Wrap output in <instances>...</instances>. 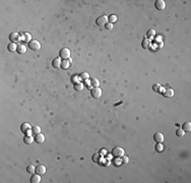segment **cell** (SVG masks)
Instances as JSON below:
<instances>
[{
    "mask_svg": "<svg viewBox=\"0 0 191 183\" xmlns=\"http://www.w3.org/2000/svg\"><path fill=\"white\" fill-rule=\"evenodd\" d=\"M161 89H162V87H161L160 84H154L153 86V90L155 93H161Z\"/></svg>",
    "mask_w": 191,
    "mask_h": 183,
    "instance_id": "obj_28",
    "label": "cell"
},
{
    "mask_svg": "<svg viewBox=\"0 0 191 183\" xmlns=\"http://www.w3.org/2000/svg\"><path fill=\"white\" fill-rule=\"evenodd\" d=\"M41 175L39 174H33L31 177V182L32 183H40L41 182Z\"/></svg>",
    "mask_w": 191,
    "mask_h": 183,
    "instance_id": "obj_17",
    "label": "cell"
},
{
    "mask_svg": "<svg viewBox=\"0 0 191 183\" xmlns=\"http://www.w3.org/2000/svg\"><path fill=\"white\" fill-rule=\"evenodd\" d=\"M46 171H47V169H46V167L44 165H38L36 167V173L39 174V175H44L46 173Z\"/></svg>",
    "mask_w": 191,
    "mask_h": 183,
    "instance_id": "obj_11",
    "label": "cell"
},
{
    "mask_svg": "<svg viewBox=\"0 0 191 183\" xmlns=\"http://www.w3.org/2000/svg\"><path fill=\"white\" fill-rule=\"evenodd\" d=\"M108 21H109L110 24H113L115 21H117V16L114 15V14H111V15L108 17Z\"/></svg>",
    "mask_w": 191,
    "mask_h": 183,
    "instance_id": "obj_29",
    "label": "cell"
},
{
    "mask_svg": "<svg viewBox=\"0 0 191 183\" xmlns=\"http://www.w3.org/2000/svg\"><path fill=\"white\" fill-rule=\"evenodd\" d=\"M154 6L158 10H164L166 8V2L164 0H156L154 2Z\"/></svg>",
    "mask_w": 191,
    "mask_h": 183,
    "instance_id": "obj_8",
    "label": "cell"
},
{
    "mask_svg": "<svg viewBox=\"0 0 191 183\" xmlns=\"http://www.w3.org/2000/svg\"><path fill=\"white\" fill-rule=\"evenodd\" d=\"M102 159V157L99 155V154H95L93 156V161L94 162H97V163H100V160Z\"/></svg>",
    "mask_w": 191,
    "mask_h": 183,
    "instance_id": "obj_30",
    "label": "cell"
},
{
    "mask_svg": "<svg viewBox=\"0 0 191 183\" xmlns=\"http://www.w3.org/2000/svg\"><path fill=\"white\" fill-rule=\"evenodd\" d=\"M185 134V131L182 129V128H179V129H177V131H176V135L177 136H180V137H182L183 135Z\"/></svg>",
    "mask_w": 191,
    "mask_h": 183,
    "instance_id": "obj_31",
    "label": "cell"
},
{
    "mask_svg": "<svg viewBox=\"0 0 191 183\" xmlns=\"http://www.w3.org/2000/svg\"><path fill=\"white\" fill-rule=\"evenodd\" d=\"M61 58L59 57V58H55L53 61H52V66L54 67V68H59L60 66H61Z\"/></svg>",
    "mask_w": 191,
    "mask_h": 183,
    "instance_id": "obj_15",
    "label": "cell"
},
{
    "mask_svg": "<svg viewBox=\"0 0 191 183\" xmlns=\"http://www.w3.org/2000/svg\"><path fill=\"white\" fill-rule=\"evenodd\" d=\"M73 88H74V90H75L76 92H81L82 90H83V84H82L81 82L75 83L74 86H73Z\"/></svg>",
    "mask_w": 191,
    "mask_h": 183,
    "instance_id": "obj_21",
    "label": "cell"
},
{
    "mask_svg": "<svg viewBox=\"0 0 191 183\" xmlns=\"http://www.w3.org/2000/svg\"><path fill=\"white\" fill-rule=\"evenodd\" d=\"M16 52H17L18 54H25V53L27 52V47H26V45H24V44H18V45H17V50H16Z\"/></svg>",
    "mask_w": 191,
    "mask_h": 183,
    "instance_id": "obj_16",
    "label": "cell"
},
{
    "mask_svg": "<svg viewBox=\"0 0 191 183\" xmlns=\"http://www.w3.org/2000/svg\"><path fill=\"white\" fill-rule=\"evenodd\" d=\"M99 81L97 79V78H92L91 79V86L93 87V88H97V87H99Z\"/></svg>",
    "mask_w": 191,
    "mask_h": 183,
    "instance_id": "obj_27",
    "label": "cell"
},
{
    "mask_svg": "<svg viewBox=\"0 0 191 183\" xmlns=\"http://www.w3.org/2000/svg\"><path fill=\"white\" fill-rule=\"evenodd\" d=\"M91 95H92L93 98H95V99H99V98L102 96V90H101L99 87H97V88H93L92 91H91Z\"/></svg>",
    "mask_w": 191,
    "mask_h": 183,
    "instance_id": "obj_7",
    "label": "cell"
},
{
    "mask_svg": "<svg viewBox=\"0 0 191 183\" xmlns=\"http://www.w3.org/2000/svg\"><path fill=\"white\" fill-rule=\"evenodd\" d=\"M27 172L30 174H34V173H36V168L33 165H30L27 167Z\"/></svg>",
    "mask_w": 191,
    "mask_h": 183,
    "instance_id": "obj_26",
    "label": "cell"
},
{
    "mask_svg": "<svg viewBox=\"0 0 191 183\" xmlns=\"http://www.w3.org/2000/svg\"><path fill=\"white\" fill-rule=\"evenodd\" d=\"M122 163H123V164H127V163H128V157L123 156V157H122Z\"/></svg>",
    "mask_w": 191,
    "mask_h": 183,
    "instance_id": "obj_34",
    "label": "cell"
},
{
    "mask_svg": "<svg viewBox=\"0 0 191 183\" xmlns=\"http://www.w3.org/2000/svg\"><path fill=\"white\" fill-rule=\"evenodd\" d=\"M20 130H21V132L25 133L26 135H31V133H33V132H32L31 125H30L29 123H27V122L21 124V126H20Z\"/></svg>",
    "mask_w": 191,
    "mask_h": 183,
    "instance_id": "obj_3",
    "label": "cell"
},
{
    "mask_svg": "<svg viewBox=\"0 0 191 183\" xmlns=\"http://www.w3.org/2000/svg\"><path fill=\"white\" fill-rule=\"evenodd\" d=\"M32 132L35 133V134L40 133V132H41V128H40L39 126H37V125H36V126H33V127H32Z\"/></svg>",
    "mask_w": 191,
    "mask_h": 183,
    "instance_id": "obj_32",
    "label": "cell"
},
{
    "mask_svg": "<svg viewBox=\"0 0 191 183\" xmlns=\"http://www.w3.org/2000/svg\"><path fill=\"white\" fill-rule=\"evenodd\" d=\"M28 46H29V48H30L31 50H33V51H39V50L41 49V44L39 43L37 40H32V41L28 44Z\"/></svg>",
    "mask_w": 191,
    "mask_h": 183,
    "instance_id": "obj_5",
    "label": "cell"
},
{
    "mask_svg": "<svg viewBox=\"0 0 191 183\" xmlns=\"http://www.w3.org/2000/svg\"><path fill=\"white\" fill-rule=\"evenodd\" d=\"M7 50H8L9 52H16V50H17V45H16L15 43H10V44H8V46H7Z\"/></svg>",
    "mask_w": 191,
    "mask_h": 183,
    "instance_id": "obj_20",
    "label": "cell"
},
{
    "mask_svg": "<svg viewBox=\"0 0 191 183\" xmlns=\"http://www.w3.org/2000/svg\"><path fill=\"white\" fill-rule=\"evenodd\" d=\"M71 62H72V60H71L70 58H69V59H66V60H62L60 68H62V69H68L69 66H70V64H71Z\"/></svg>",
    "mask_w": 191,
    "mask_h": 183,
    "instance_id": "obj_10",
    "label": "cell"
},
{
    "mask_svg": "<svg viewBox=\"0 0 191 183\" xmlns=\"http://www.w3.org/2000/svg\"><path fill=\"white\" fill-rule=\"evenodd\" d=\"M153 140L155 142H163L164 141V135L161 132H155L153 134Z\"/></svg>",
    "mask_w": 191,
    "mask_h": 183,
    "instance_id": "obj_12",
    "label": "cell"
},
{
    "mask_svg": "<svg viewBox=\"0 0 191 183\" xmlns=\"http://www.w3.org/2000/svg\"><path fill=\"white\" fill-rule=\"evenodd\" d=\"M182 129L185 131V132H190L191 131V123L190 122H185L182 126Z\"/></svg>",
    "mask_w": 191,
    "mask_h": 183,
    "instance_id": "obj_23",
    "label": "cell"
},
{
    "mask_svg": "<svg viewBox=\"0 0 191 183\" xmlns=\"http://www.w3.org/2000/svg\"><path fill=\"white\" fill-rule=\"evenodd\" d=\"M70 55H71V52L68 48H62L60 51H59V57L63 60H66V59H69L70 58Z\"/></svg>",
    "mask_w": 191,
    "mask_h": 183,
    "instance_id": "obj_1",
    "label": "cell"
},
{
    "mask_svg": "<svg viewBox=\"0 0 191 183\" xmlns=\"http://www.w3.org/2000/svg\"><path fill=\"white\" fill-rule=\"evenodd\" d=\"M154 148H155V151H156L158 153H162V152L164 151V145L162 144V142H156Z\"/></svg>",
    "mask_w": 191,
    "mask_h": 183,
    "instance_id": "obj_24",
    "label": "cell"
},
{
    "mask_svg": "<svg viewBox=\"0 0 191 183\" xmlns=\"http://www.w3.org/2000/svg\"><path fill=\"white\" fill-rule=\"evenodd\" d=\"M20 38H21V41L24 43H28L29 44L32 41V35L30 33H23L20 35Z\"/></svg>",
    "mask_w": 191,
    "mask_h": 183,
    "instance_id": "obj_9",
    "label": "cell"
},
{
    "mask_svg": "<svg viewBox=\"0 0 191 183\" xmlns=\"http://www.w3.org/2000/svg\"><path fill=\"white\" fill-rule=\"evenodd\" d=\"M163 93V96L165 97V98H172L173 96H174V91L171 89V88H169V89H166L164 92H162Z\"/></svg>",
    "mask_w": 191,
    "mask_h": 183,
    "instance_id": "obj_13",
    "label": "cell"
},
{
    "mask_svg": "<svg viewBox=\"0 0 191 183\" xmlns=\"http://www.w3.org/2000/svg\"><path fill=\"white\" fill-rule=\"evenodd\" d=\"M105 28L107 29V30H112L113 29V24H110V22H108L106 26H105Z\"/></svg>",
    "mask_w": 191,
    "mask_h": 183,
    "instance_id": "obj_33",
    "label": "cell"
},
{
    "mask_svg": "<svg viewBox=\"0 0 191 183\" xmlns=\"http://www.w3.org/2000/svg\"><path fill=\"white\" fill-rule=\"evenodd\" d=\"M147 36H148V39H153V37L155 36V30H153V29L149 30L148 33H147Z\"/></svg>",
    "mask_w": 191,
    "mask_h": 183,
    "instance_id": "obj_25",
    "label": "cell"
},
{
    "mask_svg": "<svg viewBox=\"0 0 191 183\" xmlns=\"http://www.w3.org/2000/svg\"><path fill=\"white\" fill-rule=\"evenodd\" d=\"M35 141L38 142V143L44 142V141H45V136H44V134H42L41 132H40V133H37V134L35 135Z\"/></svg>",
    "mask_w": 191,
    "mask_h": 183,
    "instance_id": "obj_14",
    "label": "cell"
},
{
    "mask_svg": "<svg viewBox=\"0 0 191 183\" xmlns=\"http://www.w3.org/2000/svg\"><path fill=\"white\" fill-rule=\"evenodd\" d=\"M88 78H89V74H88L87 72H82V73L79 74V79H80L81 82H85V81H87Z\"/></svg>",
    "mask_w": 191,
    "mask_h": 183,
    "instance_id": "obj_22",
    "label": "cell"
},
{
    "mask_svg": "<svg viewBox=\"0 0 191 183\" xmlns=\"http://www.w3.org/2000/svg\"><path fill=\"white\" fill-rule=\"evenodd\" d=\"M96 24H97L99 27H105V26L108 24V17H107L106 15H102V16H100V17L97 18Z\"/></svg>",
    "mask_w": 191,
    "mask_h": 183,
    "instance_id": "obj_4",
    "label": "cell"
},
{
    "mask_svg": "<svg viewBox=\"0 0 191 183\" xmlns=\"http://www.w3.org/2000/svg\"><path fill=\"white\" fill-rule=\"evenodd\" d=\"M9 40H10L11 43L17 44V43H19V41L21 40V38H20V35L18 33H11L9 35Z\"/></svg>",
    "mask_w": 191,
    "mask_h": 183,
    "instance_id": "obj_6",
    "label": "cell"
},
{
    "mask_svg": "<svg viewBox=\"0 0 191 183\" xmlns=\"http://www.w3.org/2000/svg\"><path fill=\"white\" fill-rule=\"evenodd\" d=\"M151 45H152V43H151L150 39H143V41L141 43V46H142L143 49H150Z\"/></svg>",
    "mask_w": 191,
    "mask_h": 183,
    "instance_id": "obj_18",
    "label": "cell"
},
{
    "mask_svg": "<svg viewBox=\"0 0 191 183\" xmlns=\"http://www.w3.org/2000/svg\"><path fill=\"white\" fill-rule=\"evenodd\" d=\"M34 140H35V138L32 136V135H25V137H24V141L27 144H32Z\"/></svg>",
    "mask_w": 191,
    "mask_h": 183,
    "instance_id": "obj_19",
    "label": "cell"
},
{
    "mask_svg": "<svg viewBox=\"0 0 191 183\" xmlns=\"http://www.w3.org/2000/svg\"><path fill=\"white\" fill-rule=\"evenodd\" d=\"M112 156L117 158V159H120L124 156V150L120 146H116L112 150Z\"/></svg>",
    "mask_w": 191,
    "mask_h": 183,
    "instance_id": "obj_2",
    "label": "cell"
}]
</instances>
